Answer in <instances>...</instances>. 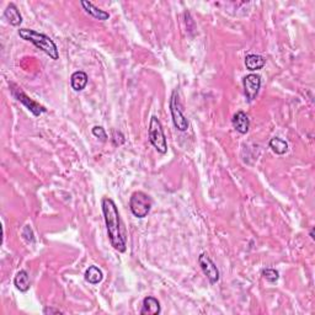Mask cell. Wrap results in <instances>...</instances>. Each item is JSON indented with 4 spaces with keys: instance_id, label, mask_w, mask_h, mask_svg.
Returning <instances> with one entry per match:
<instances>
[{
    "instance_id": "1",
    "label": "cell",
    "mask_w": 315,
    "mask_h": 315,
    "mask_svg": "<svg viewBox=\"0 0 315 315\" xmlns=\"http://www.w3.org/2000/svg\"><path fill=\"white\" fill-rule=\"evenodd\" d=\"M101 207L102 213H104L106 231H107V236L111 245L117 251L125 252L126 249H127V245H126V237L125 234H123L122 223H121L117 206L111 198L105 197L102 198Z\"/></svg>"
},
{
    "instance_id": "11",
    "label": "cell",
    "mask_w": 315,
    "mask_h": 315,
    "mask_svg": "<svg viewBox=\"0 0 315 315\" xmlns=\"http://www.w3.org/2000/svg\"><path fill=\"white\" fill-rule=\"evenodd\" d=\"M161 312V307H160L159 301L154 297L149 296L143 299V306H142V315H158Z\"/></svg>"
},
{
    "instance_id": "19",
    "label": "cell",
    "mask_w": 315,
    "mask_h": 315,
    "mask_svg": "<svg viewBox=\"0 0 315 315\" xmlns=\"http://www.w3.org/2000/svg\"><path fill=\"white\" fill-rule=\"evenodd\" d=\"M92 134H94L97 139H100L102 143H105V142L107 141V134H106L105 128L101 127V126H95V127L92 128Z\"/></svg>"
},
{
    "instance_id": "7",
    "label": "cell",
    "mask_w": 315,
    "mask_h": 315,
    "mask_svg": "<svg viewBox=\"0 0 315 315\" xmlns=\"http://www.w3.org/2000/svg\"><path fill=\"white\" fill-rule=\"evenodd\" d=\"M198 265H200L201 270L203 271L206 277L208 278L211 285H214V283L218 282L221 273H219V270L216 263L212 261V259L207 254L200 255V257H198Z\"/></svg>"
},
{
    "instance_id": "9",
    "label": "cell",
    "mask_w": 315,
    "mask_h": 315,
    "mask_svg": "<svg viewBox=\"0 0 315 315\" xmlns=\"http://www.w3.org/2000/svg\"><path fill=\"white\" fill-rule=\"evenodd\" d=\"M232 123H233L234 130L239 132V133L246 134L247 132H249L250 120H249V116H247L244 111H237L236 115L233 116Z\"/></svg>"
},
{
    "instance_id": "15",
    "label": "cell",
    "mask_w": 315,
    "mask_h": 315,
    "mask_svg": "<svg viewBox=\"0 0 315 315\" xmlns=\"http://www.w3.org/2000/svg\"><path fill=\"white\" fill-rule=\"evenodd\" d=\"M102 278H104V273L97 266H89V268L85 271V281L90 285H99Z\"/></svg>"
},
{
    "instance_id": "2",
    "label": "cell",
    "mask_w": 315,
    "mask_h": 315,
    "mask_svg": "<svg viewBox=\"0 0 315 315\" xmlns=\"http://www.w3.org/2000/svg\"><path fill=\"white\" fill-rule=\"evenodd\" d=\"M19 36L22 40L28 41L32 45H35L38 50L45 52L53 61H57L59 58V52L56 43L52 38L48 37L45 33L37 32V31L31 30V28H20Z\"/></svg>"
},
{
    "instance_id": "16",
    "label": "cell",
    "mask_w": 315,
    "mask_h": 315,
    "mask_svg": "<svg viewBox=\"0 0 315 315\" xmlns=\"http://www.w3.org/2000/svg\"><path fill=\"white\" fill-rule=\"evenodd\" d=\"M14 285L20 292H27L30 289V276H28L27 271L20 270L16 273L14 278Z\"/></svg>"
},
{
    "instance_id": "12",
    "label": "cell",
    "mask_w": 315,
    "mask_h": 315,
    "mask_svg": "<svg viewBox=\"0 0 315 315\" xmlns=\"http://www.w3.org/2000/svg\"><path fill=\"white\" fill-rule=\"evenodd\" d=\"M4 17L7 20V22H9L11 26H19V25H21L22 22L21 14H20L16 5L12 4V2H10V4L6 6V9H5Z\"/></svg>"
},
{
    "instance_id": "14",
    "label": "cell",
    "mask_w": 315,
    "mask_h": 315,
    "mask_svg": "<svg viewBox=\"0 0 315 315\" xmlns=\"http://www.w3.org/2000/svg\"><path fill=\"white\" fill-rule=\"evenodd\" d=\"M87 81H89V78H87V74L85 72L78 71L76 73L72 74L71 77V84L72 87H73L76 91H81V90L85 89V86L87 85Z\"/></svg>"
},
{
    "instance_id": "13",
    "label": "cell",
    "mask_w": 315,
    "mask_h": 315,
    "mask_svg": "<svg viewBox=\"0 0 315 315\" xmlns=\"http://www.w3.org/2000/svg\"><path fill=\"white\" fill-rule=\"evenodd\" d=\"M266 63V59L263 58L260 54H247L245 57V67H246L247 71L255 72L259 71V69L263 68Z\"/></svg>"
},
{
    "instance_id": "8",
    "label": "cell",
    "mask_w": 315,
    "mask_h": 315,
    "mask_svg": "<svg viewBox=\"0 0 315 315\" xmlns=\"http://www.w3.org/2000/svg\"><path fill=\"white\" fill-rule=\"evenodd\" d=\"M245 96L249 101H254L257 97L261 87V77L259 74H249L242 80Z\"/></svg>"
},
{
    "instance_id": "5",
    "label": "cell",
    "mask_w": 315,
    "mask_h": 315,
    "mask_svg": "<svg viewBox=\"0 0 315 315\" xmlns=\"http://www.w3.org/2000/svg\"><path fill=\"white\" fill-rule=\"evenodd\" d=\"M170 112H171L172 122L174 126L177 128L180 132H186L190 127V123L188 120L184 115V111H182L181 102L179 100V95L177 91H174L171 95V99H170Z\"/></svg>"
},
{
    "instance_id": "17",
    "label": "cell",
    "mask_w": 315,
    "mask_h": 315,
    "mask_svg": "<svg viewBox=\"0 0 315 315\" xmlns=\"http://www.w3.org/2000/svg\"><path fill=\"white\" fill-rule=\"evenodd\" d=\"M270 148L278 156H283L288 152V143L280 137H275L270 141Z\"/></svg>"
},
{
    "instance_id": "4",
    "label": "cell",
    "mask_w": 315,
    "mask_h": 315,
    "mask_svg": "<svg viewBox=\"0 0 315 315\" xmlns=\"http://www.w3.org/2000/svg\"><path fill=\"white\" fill-rule=\"evenodd\" d=\"M153 206L151 196L147 195L146 192L137 191L130 198V208L134 217L137 218H146L149 214Z\"/></svg>"
},
{
    "instance_id": "3",
    "label": "cell",
    "mask_w": 315,
    "mask_h": 315,
    "mask_svg": "<svg viewBox=\"0 0 315 315\" xmlns=\"http://www.w3.org/2000/svg\"><path fill=\"white\" fill-rule=\"evenodd\" d=\"M148 137H149V142H151L152 146L156 148L157 152H159L160 154L166 153L167 152L166 137H165L164 134L161 122H160L159 118H158L157 116H152L151 122H149V128H148Z\"/></svg>"
},
{
    "instance_id": "18",
    "label": "cell",
    "mask_w": 315,
    "mask_h": 315,
    "mask_svg": "<svg viewBox=\"0 0 315 315\" xmlns=\"http://www.w3.org/2000/svg\"><path fill=\"white\" fill-rule=\"evenodd\" d=\"M262 276L263 278L270 283L277 282V280L280 278V273H278V271L275 270V268H265V270L262 271Z\"/></svg>"
},
{
    "instance_id": "20",
    "label": "cell",
    "mask_w": 315,
    "mask_h": 315,
    "mask_svg": "<svg viewBox=\"0 0 315 315\" xmlns=\"http://www.w3.org/2000/svg\"><path fill=\"white\" fill-rule=\"evenodd\" d=\"M112 143L115 146H121V144L125 143V136H123L121 132L113 131L112 132Z\"/></svg>"
},
{
    "instance_id": "21",
    "label": "cell",
    "mask_w": 315,
    "mask_h": 315,
    "mask_svg": "<svg viewBox=\"0 0 315 315\" xmlns=\"http://www.w3.org/2000/svg\"><path fill=\"white\" fill-rule=\"evenodd\" d=\"M43 314L45 315H52V314H63V312L59 311V309L52 308V307H47V308L43 309Z\"/></svg>"
},
{
    "instance_id": "10",
    "label": "cell",
    "mask_w": 315,
    "mask_h": 315,
    "mask_svg": "<svg viewBox=\"0 0 315 315\" xmlns=\"http://www.w3.org/2000/svg\"><path fill=\"white\" fill-rule=\"evenodd\" d=\"M80 4H81V6L84 7L85 12H87V14H89L90 16L94 17V19L100 20V21H106V20L110 19V14H108L107 11L99 9V7L95 6L92 2L86 1V0H81Z\"/></svg>"
},
{
    "instance_id": "6",
    "label": "cell",
    "mask_w": 315,
    "mask_h": 315,
    "mask_svg": "<svg viewBox=\"0 0 315 315\" xmlns=\"http://www.w3.org/2000/svg\"><path fill=\"white\" fill-rule=\"evenodd\" d=\"M10 91H11V95L17 100V101H20L22 105L26 106V108H28L35 116H40L41 113L46 112V108L43 107V106L38 105L37 102L31 100L30 97L25 95V92L22 91L21 87L16 86V85L12 84V82L10 84Z\"/></svg>"
}]
</instances>
